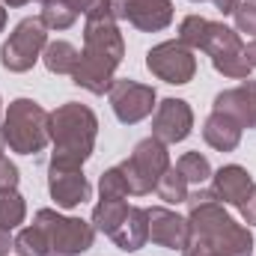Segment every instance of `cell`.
<instances>
[{"label": "cell", "mask_w": 256, "mask_h": 256, "mask_svg": "<svg viewBox=\"0 0 256 256\" xmlns=\"http://www.w3.org/2000/svg\"><path fill=\"white\" fill-rule=\"evenodd\" d=\"M238 212H242V218H244L248 226H256V188L250 191V196L238 206Z\"/></svg>", "instance_id": "cell-29"}, {"label": "cell", "mask_w": 256, "mask_h": 256, "mask_svg": "<svg viewBox=\"0 0 256 256\" xmlns=\"http://www.w3.org/2000/svg\"><path fill=\"white\" fill-rule=\"evenodd\" d=\"M3 6H9V9H18V6H27V3H33V0H0Z\"/></svg>", "instance_id": "cell-36"}, {"label": "cell", "mask_w": 256, "mask_h": 256, "mask_svg": "<svg viewBox=\"0 0 256 256\" xmlns=\"http://www.w3.org/2000/svg\"><path fill=\"white\" fill-rule=\"evenodd\" d=\"M128 208L131 206H128L126 200H108V196H102L96 202V208H92V226H96V232L114 236L120 230V224L126 220Z\"/></svg>", "instance_id": "cell-20"}, {"label": "cell", "mask_w": 256, "mask_h": 256, "mask_svg": "<svg viewBox=\"0 0 256 256\" xmlns=\"http://www.w3.org/2000/svg\"><path fill=\"white\" fill-rule=\"evenodd\" d=\"M200 51H206L212 57V66L218 74L232 78V80H248L250 78V63L244 57V45L238 30L226 27L224 21H208L206 24V36L200 42Z\"/></svg>", "instance_id": "cell-6"}, {"label": "cell", "mask_w": 256, "mask_h": 256, "mask_svg": "<svg viewBox=\"0 0 256 256\" xmlns=\"http://www.w3.org/2000/svg\"><path fill=\"white\" fill-rule=\"evenodd\" d=\"M122 170L128 182V194L134 196H146L149 191H155L158 179L173 167L170 164V152L167 143H161L158 137H146L134 146V152L128 155L122 164H116Z\"/></svg>", "instance_id": "cell-5"}, {"label": "cell", "mask_w": 256, "mask_h": 256, "mask_svg": "<svg viewBox=\"0 0 256 256\" xmlns=\"http://www.w3.org/2000/svg\"><path fill=\"white\" fill-rule=\"evenodd\" d=\"M212 3H214V9H218L220 15H232V12L238 9L242 0H212Z\"/></svg>", "instance_id": "cell-31"}, {"label": "cell", "mask_w": 256, "mask_h": 256, "mask_svg": "<svg viewBox=\"0 0 256 256\" xmlns=\"http://www.w3.org/2000/svg\"><path fill=\"white\" fill-rule=\"evenodd\" d=\"M146 218H149V242L152 244L167 248V250H185L188 248V242H191L188 218H182V214H176L173 208H164V206L146 208Z\"/></svg>", "instance_id": "cell-14"}, {"label": "cell", "mask_w": 256, "mask_h": 256, "mask_svg": "<svg viewBox=\"0 0 256 256\" xmlns=\"http://www.w3.org/2000/svg\"><path fill=\"white\" fill-rule=\"evenodd\" d=\"M244 57H248V63H250V68H256V39H254V42H248V45H244Z\"/></svg>", "instance_id": "cell-34"}, {"label": "cell", "mask_w": 256, "mask_h": 256, "mask_svg": "<svg viewBox=\"0 0 256 256\" xmlns=\"http://www.w3.org/2000/svg\"><path fill=\"white\" fill-rule=\"evenodd\" d=\"M110 238H114V244H116L120 250H126V254L140 250V248L149 242V218H146V208L131 206L128 214H126V220L120 224V230H116Z\"/></svg>", "instance_id": "cell-18"}, {"label": "cell", "mask_w": 256, "mask_h": 256, "mask_svg": "<svg viewBox=\"0 0 256 256\" xmlns=\"http://www.w3.org/2000/svg\"><path fill=\"white\" fill-rule=\"evenodd\" d=\"M108 102H110V108H114V114L122 126H137V122H143L146 116L155 114L158 92L149 84H140V80H131V78H116L108 90Z\"/></svg>", "instance_id": "cell-10"}, {"label": "cell", "mask_w": 256, "mask_h": 256, "mask_svg": "<svg viewBox=\"0 0 256 256\" xmlns=\"http://www.w3.org/2000/svg\"><path fill=\"white\" fill-rule=\"evenodd\" d=\"M3 30H6V6L0 3V33H3Z\"/></svg>", "instance_id": "cell-37"}, {"label": "cell", "mask_w": 256, "mask_h": 256, "mask_svg": "<svg viewBox=\"0 0 256 256\" xmlns=\"http://www.w3.org/2000/svg\"><path fill=\"white\" fill-rule=\"evenodd\" d=\"M24 218H27V202H24V196L15 191V188L0 191V230L12 232V230H18V226L24 224Z\"/></svg>", "instance_id": "cell-21"}, {"label": "cell", "mask_w": 256, "mask_h": 256, "mask_svg": "<svg viewBox=\"0 0 256 256\" xmlns=\"http://www.w3.org/2000/svg\"><path fill=\"white\" fill-rule=\"evenodd\" d=\"M176 167H179V173L188 179V185H206L208 179H212V164H208V158L202 155V152H185L179 161H176Z\"/></svg>", "instance_id": "cell-25"}, {"label": "cell", "mask_w": 256, "mask_h": 256, "mask_svg": "<svg viewBox=\"0 0 256 256\" xmlns=\"http://www.w3.org/2000/svg\"><path fill=\"white\" fill-rule=\"evenodd\" d=\"M48 110L33 98H15L9 102L3 114V137L6 146L18 155H36L51 143L48 134Z\"/></svg>", "instance_id": "cell-4"}, {"label": "cell", "mask_w": 256, "mask_h": 256, "mask_svg": "<svg viewBox=\"0 0 256 256\" xmlns=\"http://www.w3.org/2000/svg\"><path fill=\"white\" fill-rule=\"evenodd\" d=\"M66 3H68V6H72L78 15H86V12H90L96 3H102V0H66Z\"/></svg>", "instance_id": "cell-32"}, {"label": "cell", "mask_w": 256, "mask_h": 256, "mask_svg": "<svg viewBox=\"0 0 256 256\" xmlns=\"http://www.w3.org/2000/svg\"><path fill=\"white\" fill-rule=\"evenodd\" d=\"M48 134L54 143L51 161L68 164V167H84L90 155L96 152V137H98V116L80 104V102H66L48 116Z\"/></svg>", "instance_id": "cell-2"}, {"label": "cell", "mask_w": 256, "mask_h": 256, "mask_svg": "<svg viewBox=\"0 0 256 256\" xmlns=\"http://www.w3.org/2000/svg\"><path fill=\"white\" fill-rule=\"evenodd\" d=\"M42 63H45V68H48L51 74H68V78H72V72L80 63V51H78L72 42L57 39V42H48V45H45Z\"/></svg>", "instance_id": "cell-19"}, {"label": "cell", "mask_w": 256, "mask_h": 256, "mask_svg": "<svg viewBox=\"0 0 256 256\" xmlns=\"http://www.w3.org/2000/svg\"><path fill=\"white\" fill-rule=\"evenodd\" d=\"M155 194L167 202V206H179V202H185L188 200V179L179 173V167H170L161 179H158V185H155Z\"/></svg>", "instance_id": "cell-24"}, {"label": "cell", "mask_w": 256, "mask_h": 256, "mask_svg": "<svg viewBox=\"0 0 256 256\" xmlns=\"http://www.w3.org/2000/svg\"><path fill=\"white\" fill-rule=\"evenodd\" d=\"M98 194L108 196V200H126L128 196V182H126V176H122L120 167H110V170L102 173V179H98Z\"/></svg>", "instance_id": "cell-26"}, {"label": "cell", "mask_w": 256, "mask_h": 256, "mask_svg": "<svg viewBox=\"0 0 256 256\" xmlns=\"http://www.w3.org/2000/svg\"><path fill=\"white\" fill-rule=\"evenodd\" d=\"M18 256H51V244H48V236L39 224L33 226H24L18 236H15V248Z\"/></svg>", "instance_id": "cell-22"}, {"label": "cell", "mask_w": 256, "mask_h": 256, "mask_svg": "<svg viewBox=\"0 0 256 256\" xmlns=\"http://www.w3.org/2000/svg\"><path fill=\"white\" fill-rule=\"evenodd\" d=\"M51 244V256H80L96 242V226L80 218H66L57 208H39L36 220Z\"/></svg>", "instance_id": "cell-7"}, {"label": "cell", "mask_w": 256, "mask_h": 256, "mask_svg": "<svg viewBox=\"0 0 256 256\" xmlns=\"http://www.w3.org/2000/svg\"><path fill=\"white\" fill-rule=\"evenodd\" d=\"M48 194L57 202V208H78L90 200V182L84 176V167H68L48 161Z\"/></svg>", "instance_id": "cell-13"}, {"label": "cell", "mask_w": 256, "mask_h": 256, "mask_svg": "<svg viewBox=\"0 0 256 256\" xmlns=\"http://www.w3.org/2000/svg\"><path fill=\"white\" fill-rule=\"evenodd\" d=\"M116 21H128L140 33H161L173 24V0H108Z\"/></svg>", "instance_id": "cell-11"}, {"label": "cell", "mask_w": 256, "mask_h": 256, "mask_svg": "<svg viewBox=\"0 0 256 256\" xmlns=\"http://www.w3.org/2000/svg\"><path fill=\"white\" fill-rule=\"evenodd\" d=\"M12 248H15V238H12L6 230H0V256H9Z\"/></svg>", "instance_id": "cell-33"}, {"label": "cell", "mask_w": 256, "mask_h": 256, "mask_svg": "<svg viewBox=\"0 0 256 256\" xmlns=\"http://www.w3.org/2000/svg\"><path fill=\"white\" fill-rule=\"evenodd\" d=\"M182 256H218V254H212L208 248H202L200 242H188V248L182 250Z\"/></svg>", "instance_id": "cell-30"}, {"label": "cell", "mask_w": 256, "mask_h": 256, "mask_svg": "<svg viewBox=\"0 0 256 256\" xmlns=\"http://www.w3.org/2000/svg\"><path fill=\"white\" fill-rule=\"evenodd\" d=\"M254 98H256V80H254Z\"/></svg>", "instance_id": "cell-38"}, {"label": "cell", "mask_w": 256, "mask_h": 256, "mask_svg": "<svg viewBox=\"0 0 256 256\" xmlns=\"http://www.w3.org/2000/svg\"><path fill=\"white\" fill-rule=\"evenodd\" d=\"M84 57L90 63H98L108 72H116L126 60V39L120 33V21L110 12V3L102 0L84 15Z\"/></svg>", "instance_id": "cell-3"}, {"label": "cell", "mask_w": 256, "mask_h": 256, "mask_svg": "<svg viewBox=\"0 0 256 256\" xmlns=\"http://www.w3.org/2000/svg\"><path fill=\"white\" fill-rule=\"evenodd\" d=\"M188 224H191V242H200L218 256H250L254 254V236L244 224H238L224 202L214 196L212 188H196L188 194Z\"/></svg>", "instance_id": "cell-1"}, {"label": "cell", "mask_w": 256, "mask_h": 256, "mask_svg": "<svg viewBox=\"0 0 256 256\" xmlns=\"http://www.w3.org/2000/svg\"><path fill=\"white\" fill-rule=\"evenodd\" d=\"M212 110L218 114H226L232 116L242 128H256V98H254V80L248 78L242 86H232V90H224L214 96V104Z\"/></svg>", "instance_id": "cell-16"}, {"label": "cell", "mask_w": 256, "mask_h": 256, "mask_svg": "<svg viewBox=\"0 0 256 256\" xmlns=\"http://www.w3.org/2000/svg\"><path fill=\"white\" fill-rule=\"evenodd\" d=\"M232 18H236L238 33H248V36L256 39V0H242L238 9L232 12Z\"/></svg>", "instance_id": "cell-27"}, {"label": "cell", "mask_w": 256, "mask_h": 256, "mask_svg": "<svg viewBox=\"0 0 256 256\" xmlns=\"http://www.w3.org/2000/svg\"><path fill=\"white\" fill-rule=\"evenodd\" d=\"M39 18L48 30H68L74 21H78V12L66 3V0H42V9H39Z\"/></svg>", "instance_id": "cell-23"}, {"label": "cell", "mask_w": 256, "mask_h": 256, "mask_svg": "<svg viewBox=\"0 0 256 256\" xmlns=\"http://www.w3.org/2000/svg\"><path fill=\"white\" fill-rule=\"evenodd\" d=\"M191 3H202V0H191Z\"/></svg>", "instance_id": "cell-39"}, {"label": "cell", "mask_w": 256, "mask_h": 256, "mask_svg": "<svg viewBox=\"0 0 256 256\" xmlns=\"http://www.w3.org/2000/svg\"><path fill=\"white\" fill-rule=\"evenodd\" d=\"M6 152V137H3V98H0V155Z\"/></svg>", "instance_id": "cell-35"}, {"label": "cell", "mask_w": 256, "mask_h": 256, "mask_svg": "<svg viewBox=\"0 0 256 256\" xmlns=\"http://www.w3.org/2000/svg\"><path fill=\"white\" fill-rule=\"evenodd\" d=\"M18 167L6 158V155H0V191H6V188H18Z\"/></svg>", "instance_id": "cell-28"}, {"label": "cell", "mask_w": 256, "mask_h": 256, "mask_svg": "<svg viewBox=\"0 0 256 256\" xmlns=\"http://www.w3.org/2000/svg\"><path fill=\"white\" fill-rule=\"evenodd\" d=\"M242 131H244V128L238 126L232 116L212 110L208 120L202 122V140H206L212 149H218V152H236L238 143H242Z\"/></svg>", "instance_id": "cell-17"}, {"label": "cell", "mask_w": 256, "mask_h": 256, "mask_svg": "<svg viewBox=\"0 0 256 256\" xmlns=\"http://www.w3.org/2000/svg\"><path fill=\"white\" fill-rule=\"evenodd\" d=\"M194 131V110L185 98H164L155 104L152 114V137H158L161 143L173 146L188 140Z\"/></svg>", "instance_id": "cell-12"}, {"label": "cell", "mask_w": 256, "mask_h": 256, "mask_svg": "<svg viewBox=\"0 0 256 256\" xmlns=\"http://www.w3.org/2000/svg\"><path fill=\"white\" fill-rule=\"evenodd\" d=\"M45 45H48V27L42 24V18H21L0 48V66L12 74H24L42 60Z\"/></svg>", "instance_id": "cell-8"}, {"label": "cell", "mask_w": 256, "mask_h": 256, "mask_svg": "<svg viewBox=\"0 0 256 256\" xmlns=\"http://www.w3.org/2000/svg\"><path fill=\"white\" fill-rule=\"evenodd\" d=\"M254 176L242 167V164H226V167H220V170H214L212 173V191L214 196L224 202V206H242L250 191H254Z\"/></svg>", "instance_id": "cell-15"}, {"label": "cell", "mask_w": 256, "mask_h": 256, "mask_svg": "<svg viewBox=\"0 0 256 256\" xmlns=\"http://www.w3.org/2000/svg\"><path fill=\"white\" fill-rule=\"evenodd\" d=\"M146 68L164 84L185 86L196 74V57L179 39H167V42H158L146 51Z\"/></svg>", "instance_id": "cell-9"}]
</instances>
